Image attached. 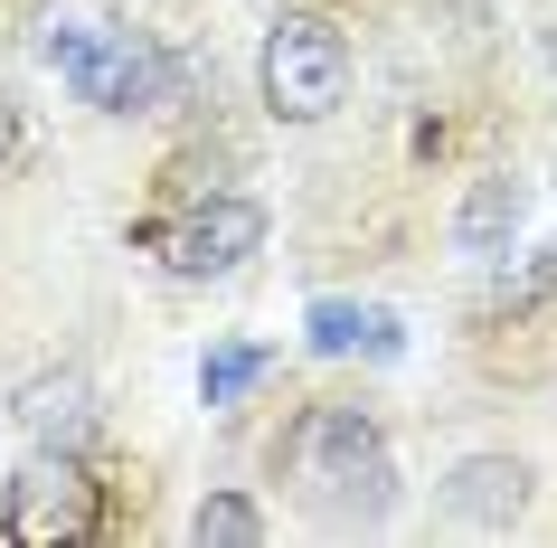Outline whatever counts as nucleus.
<instances>
[{"label":"nucleus","instance_id":"obj_1","mask_svg":"<svg viewBox=\"0 0 557 548\" xmlns=\"http://www.w3.org/2000/svg\"><path fill=\"white\" fill-rule=\"evenodd\" d=\"M294 491L322 529H379L387 501H397L379 416L369 406H312L294 426Z\"/></svg>","mask_w":557,"mask_h":548},{"label":"nucleus","instance_id":"obj_2","mask_svg":"<svg viewBox=\"0 0 557 548\" xmlns=\"http://www.w3.org/2000/svg\"><path fill=\"white\" fill-rule=\"evenodd\" d=\"M341 95H350V48L331 20H284L264 38V105L284 123H322Z\"/></svg>","mask_w":557,"mask_h":548},{"label":"nucleus","instance_id":"obj_3","mask_svg":"<svg viewBox=\"0 0 557 548\" xmlns=\"http://www.w3.org/2000/svg\"><path fill=\"white\" fill-rule=\"evenodd\" d=\"M86 529H95V483L76 473V454L38 445V463L10 483V539L20 548H76Z\"/></svg>","mask_w":557,"mask_h":548},{"label":"nucleus","instance_id":"obj_4","mask_svg":"<svg viewBox=\"0 0 557 548\" xmlns=\"http://www.w3.org/2000/svg\"><path fill=\"white\" fill-rule=\"evenodd\" d=\"M256 246H264V208H256V199H227V190H218V199H199L171 236H161L171 275H189V284H199V275H236Z\"/></svg>","mask_w":557,"mask_h":548},{"label":"nucleus","instance_id":"obj_5","mask_svg":"<svg viewBox=\"0 0 557 548\" xmlns=\"http://www.w3.org/2000/svg\"><path fill=\"white\" fill-rule=\"evenodd\" d=\"M66 86L86 95V105H104V114H143V105H161V95H171V66H161V48H151V38H133V20H123L104 48H86V58L66 66Z\"/></svg>","mask_w":557,"mask_h":548},{"label":"nucleus","instance_id":"obj_6","mask_svg":"<svg viewBox=\"0 0 557 548\" xmlns=\"http://www.w3.org/2000/svg\"><path fill=\"white\" fill-rule=\"evenodd\" d=\"M20 426L38 435V445H48V454H86V435H95V388L76 369H48V378H29V388H20Z\"/></svg>","mask_w":557,"mask_h":548},{"label":"nucleus","instance_id":"obj_7","mask_svg":"<svg viewBox=\"0 0 557 548\" xmlns=\"http://www.w3.org/2000/svg\"><path fill=\"white\" fill-rule=\"evenodd\" d=\"M520 501H529V473L510 454H472L454 483H444V511L454 520H472V529H510L520 520Z\"/></svg>","mask_w":557,"mask_h":548},{"label":"nucleus","instance_id":"obj_8","mask_svg":"<svg viewBox=\"0 0 557 548\" xmlns=\"http://www.w3.org/2000/svg\"><path fill=\"white\" fill-rule=\"evenodd\" d=\"M114 29H123V0H58V10H48V29H38V58L66 76V66L86 58V48H104Z\"/></svg>","mask_w":557,"mask_h":548},{"label":"nucleus","instance_id":"obj_9","mask_svg":"<svg viewBox=\"0 0 557 548\" xmlns=\"http://www.w3.org/2000/svg\"><path fill=\"white\" fill-rule=\"evenodd\" d=\"M312 350H397V313L379 303H312Z\"/></svg>","mask_w":557,"mask_h":548},{"label":"nucleus","instance_id":"obj_10","mask_svg":"<svg viewBox=\"0 0 557 548\" xmlns=\"http://www.w3.org/2000/svg\"><path fill=\"white\" fill-rule=\"evenodd\" d=\"M510 228H520V190H510V180H482L463 199V218H454V246H463V256H492Z\"/></svg>","mask_w":557,"mask_h":548},{"label":"nucleus","instance_id":"obj_11","mask_svg":"<svg viewBox=\"0 0 557 548\" xmlns=\"http://www.w3.org/2000/svg\"><path fill=\"white\" fill-rule=\"evenodd\" d=\"M189 539H199V548H256L264 539V511H256V501H236V491H218V501H199Z\"/></svg>","mask_w":557,"mask_h":548},{"label":"nucleus","instance_id":"obj_12","mask_svg":"<svg viewBox=\"0 0 557 548\" xmlns=\"http://www.w3.org/2000/svg\"><path fill=\"white\" fill-rule=\"evenodd\" d=\"M256 369H264V360H256V350H246V341H227V350H208V369H199V398H208V406H227V398H246V388H256Z\"/></svg>","mask_w":557,"mask_h":548},{"label":"nucleus","instance_id":"obj_13","mask_svg":"<svg viewBox=\"0 0 557 548\" xmlns=\"http://www.w3.org/2000/svg\"><path fill=\"white\" fill-rule=\"evenodd\" d=\"M10 151H20V105L0 95V161H10Z\"/></svg>","mask_w":557,"mask_h":548}]
</instances>
